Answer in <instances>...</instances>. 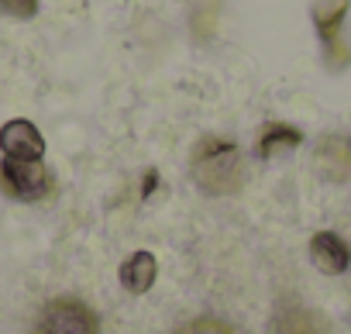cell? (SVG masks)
<instances>
[{
    "label": "cell",
    "instance_id": "obj_9",
    "mask_svg": "<svg viewBox=\"0 0 351 334\" xmlns=\"http://www.w3.org/2000/svg\"><path fill=\"white\" fill-rule=\"evenodd\" d=\"M300 145H303V131H300L296 124H286V121H269V124H262V131H258L255 152H258V158L272 162V158L289 155V152H293V148H300Z\"/></svg>",
    "mask_w": 351,
    "mask_h": 334
},
{
    "label": "cell",
    "instance_id": "obj_4",
    "mask_svg": "<svg viewBox=\"0 0 351 334\" xmlns=\"http://www.w3.org/2000/svg\"><path fill=\"white\" fill-rule=\"evenodd\" d=\"M0 187H4V193L14 197V200L35 204V200L49 197L52 173H49V165L42 158H32V162L4 158V162H0Z\"/></svg>",
    "mask_w": 351,
    "mask_h": 334
},
{
    "label": "cell",
    "instance_id": "obj_8",
    "mask_svg": "<svg viewBox=\"0 0 351 334\" xmlns=\"http://www.w3.org/2000/svg\"><path fill=\"white\" fill-rule=\"evenodd\" d=\"M117 279H121V289H124V293H131V296H145V293L155 286V279H158V262H155V255L145 252V248L131 252V255L121 262Z\"/></svg>",
    "mask_w": 351,
    "mask_h": 334
},
{
    "label": "cell",
    "instance_id": "obj_13",
    "mask_svg": "<svg viewBox=\"0 0 351 334\" xmlns=\"http://www.w3.org/2000/svg\"><path fill=\"white\" fill-rule=\"evenodd\" d=\"M155 180H158V173L148 169V173H145V190H141V197H152V193H155Z\"/></svg>",
    "mask_w": 351,
    "mask_h": 334
},
{
    "label": "cell",
    "instance_id": "obj_5",
    "mask_svg": "<svg viewBox=\"0 0 351 334\" xmlns=\"http://www.w3.org/2000/svg\"><path fill=\"white\" fill-rule=\"evenodd\" d=\"M0 152H4V158L32 162V158L45 155V138L32 121L14 117V121H8L4 128H0Z\"/></svg>",
    "mask_w": 351,
    "mask_h": 334
},
{
    "label": "cell",
    "instance_id": "obj_1",
    "mask_svg": "<svg viewBox=\"0 0 351 334\" xmlns=\"http://www.w3.org/2000/svg\"><path fill=\"white\" fill-rule=\"evenodd\" d=\"M190 180L204 197H234L245 183V152L224 134L197 138L190 152Z\"/></svg>",
    "mask_w": 351,
    "mask_h": 334
},
{
    "label": "cell",
    "instance_id": "obj_11",
    "mask_svg": "<svg viewBox=\"0 0 351 334\" xmlns=\"http://www.w3.org/2000/svg\"><path fill=\"white\" fill-rule=\"evenodd\" d=\"M172 334H241L231 320H224V317H214V313H204V317H193V320H186L183 327H176Z\"/></svg>",
    "mask_w": 351,
    "mask_h": 334
},
{
    "label": "cell",
    "instance_id": "obj_3",
    "mask_svg": "<svg viewBox=\"0 0 351 334\" xmlns=\"http://www.w3.org/2000/svg\"><path fill=\"white\" fill-rule=\"evenodd\" d=\"M35 334H100V317L80 296H56L42 307Z\"/></svg>",
    "mask_w": 351,
    "mask_h": 334
},
{
    "label": "cell",
    "instance_id": "obj_10",
    "mask_svg": "<svg viewBox=\"0 0 351 334\" xmlns=\"http://www.w3.org/2000/svg\"><path fill=\"white\" fill-rule=\"evenodd\" d=\"M276 334H324V320L320 313L306 310V307H282L276 313Z\"/></svg>",
    "mask_w": 351,
    "mask_h": 334
},
{
    "label": "cell",
    "instance_id": "obj_6",
    "mask_svg": "<svg viewBox=\"0 0 351 334\" xmlns=\"http://www.w3.org/2000/svg\"><path fill=\"white\" fill-rule=\"evenodd\" d=\"M310 262L324 272V276H341L351 265V248L337 231H317L310 238Z\"/></svg>",
    "mask_w": 351,
    "mask_h": 334
},
{
    "label": "cell",
    "instance_id": "obj_2",
    "mask_svg": "<svg viewBox=\"0 0 351 334\" xmlns=\"http://www.w3.org/2000/svg\"><path fill=\"white\" fill-rule=\"evenodd\" d=\"M351 11V0H313L310 18L317 28V38L324 45V66L330 73H341L351 62V49L344 45L341 32H344V18Z\"/></svg>",
    "mask_w": 351,
    "mask_h": 334
},
{
    "label": "cell",
    "instance_id": "obj_7",
    "mask_svg": "<svg viewBox=\"0 0 351 334\" xmlns=\"http://www.w3.org/2000/svg\"><path fill=\"white\" fill-rule=\"evenodd\" d=\"M317 165L327 183H351V138L327 134L317 145Z\"/></svg>",
    "mask_w": 351,
    "mask_h": 334
},
{
    "label": "cell",
    "instance_id": "obj_12",
    "mask_svg": "<svg viewBox=\"0 0 351 334\" xmlns=\"http://www.w3.org/2000/svg\"><path fill=\"white\" fill-rule=\"evenodd\" d=\"M0 8L14 18H35L38 14V0H0Z\"/></svg>",
    "mask_w": 351,
    "mask_h": 334
}]
</instances>
